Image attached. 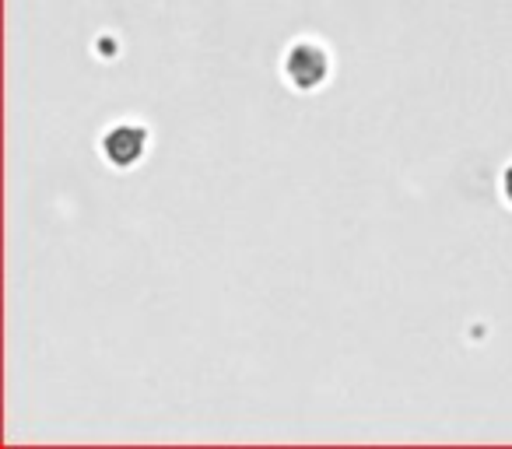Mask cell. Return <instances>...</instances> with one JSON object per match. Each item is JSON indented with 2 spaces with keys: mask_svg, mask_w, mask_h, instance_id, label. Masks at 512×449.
Here are the masks:
<instances>
[{
  "mask_svg": "<svg viewBox=\"0 0 512 449\" xmlns=\"http://www.w3.org/2000/svg\"><path fill=\"white\" fill-rule=\"evenodd\" d=\"M502 193H505V200L512 204V165L505 169V176H502Z\"/></svg>",
  "mask_w": 512,
  "mask_h": 449,
  "instance_id": "cell-3",
  "label": "cell"
},
{
  "mask_svg": "<svg viewBox=\"0 0 512 449\" xmlns=\"http://www.w3.org/2000/svg\"><path fill=\"white\" fill-rule=\"evenodd\" d=\"M327 74H330V53L316 39H299V43L288 46L285 78L292 81V88L313 92V88H320L327 81Z\"/></svg>",
  "mask_w": 512,
  "mask_h": 449,
  "instance_id": "cell-1",
  "label": "cell"
},
{
  "mask_svg": "<svg viewBox=\"0 0 512 449\" xmlns=\"http://www.w3.org/2000/svg\"><path fill=\"white\" fill-rule=\"evenodd\" d=\"M144 148H148V134L141 127H113L106 137H102V155L116 165V169H130L134 162L144 158Z\"/></svg>",
  "mask_w": 512,
  "mask_h": 449,
  "instance_id": "cell-2",
  "label": "cell"
}]
</instances>
